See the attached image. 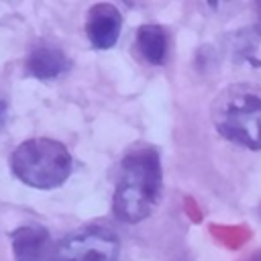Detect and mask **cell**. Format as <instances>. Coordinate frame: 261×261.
<instances>
[{
  "label": "cell",
  "instance_id": "6da1fadb",
  "mask_svg": "<svg viewBox=\"0 0 261 261\" xmlns=\"http://www.w3.org/2000/svg\"><path fill=\"white\" fill-rule=\"evenodd\" d=\"M163 190L159 153L151 145L133 147L120 163L112 212L120 222H141L157 206Z\"/></svg>",
  "mask_w": 261,
  "mask_h": 261
},
{
  "label": "cell",
  "instance_id": "7a4b0ae2",
  "mask_svg": "<svg viewBox=\"0 0 261 261\" xmlns=\"http://www.w3.org/2000/svg\"><path fill=\"white\" fill-rule=\"evenodd\" d=\"M212 122L224 139L247 149H261V88L232 84L212 102Z\"/></svg>",
  "mask_w": 261,
  "mask_h": 261
},
{
  "label": "cell",
  "instance_id": "3957f363",
  "mask_svg": "<svg viewBox=\"0 0 261 261\" xmlns=\"http://www.w3.org/2000/svg\"><path fill=\"white\" fill-rule=\"evenodd\" d=\"M10 171L22 184L37 190L59 188L71 173L73 159L67 147L55 139H29L10 155Z\"/></svg>",
  "mask_w": 261,
  "mask_h": 261
},
{
  "label": "cell",
  "instance_id": "277c9868",
  "mask_svg": "<svg viewBox=\"0 0 261 261\" xmlns=\"http://www.w3.org/2000/svg\"><path fill=\"white\" fill-rule=\"evenodd\" d=\"M118 237L106 226H84L61 239L45 261H116Z\"/></svg>",
  "mask_w": 261,
  "mask_h": 261
},
{
  "label": "cell",
  "instance_id": "5b68a950",
  "mask_svg": "<svg viewBox=\"0 0 261 261\" xmlns=\"http://www.w3.org/2000/svg\"><path fill=\"white\" fill-rule=\"evenodd\" d=\"M122 29V14L114 4H94L88 10L86 18V35L94 49L106 51L116 45Z\"/></svg>",
  "mask_w": 261,
  "mask_h": 261
},
{
  "label": "cell",
  "instance_id": "8992f818",
  "mask_svg": "<svg viewBox=\"0 0 261 261\" xmlns=\"http://www.w3.org/2000/svg\"><path fill=\"white\" fill-rule=\"evenodd\" d=\"M12 255L16 261H45L51 253L49 230L41 224H24L12 230Z\"/></svg>",
  "mask_w": 261,
  "mask_h": 261
},
{
  "label": "cell",
  "instance_id": "52a82bcc",
  "mask_svg": "<svg viewBox=\"0 0 261 261\" xmlns=\"http://www.w3.org/2000/svg\"><path fill=\"white\" fill-rule=\"evenodd\" d=\"M69 57L51 43H37L27 55V71L37 80H55L69 69Z\"/></svg>",
  "mask_w": 261,
  "mask_h": 261
},
{
  "label": "cell",
  "instance_id": "ba28073f",
  "mask_svg": "<svg viewBox=\"0 0 261 261\" xmlns=\"http://www.w3.org/2000/svg\"><path fill=\"white\" fill-rule=\"evenodd\" d=\"M137 47L145 61L151 65H163L167 59V33L159 24H143L137 31Z\"/></svg>",
  "mask_w": 261,
  "mask_h": 261
},
{
  "label": "cell",
  "instance_id": "9c48e42d",
  "mask_svg": "<svg viewBox=\"0 0 261 261\" xmlns=\"http://www.w3.org/2000/svg\"><path fill=\"white\" fill-rule=\"evenodd\" d=\"M4 120H6V102H4V98L0 96V128L4 126Z\"/></svg>",
  "mask_w": 261,
  "mask_h": 261
},
{
  "label": "cell",
  "instance_id": "30bf717a",
  "mask_svg": "<svg viewBox=\"0 0 261 261\" xmlns=\"http://www.w3.org/2000/svg\"><path fill=\"white\" fill-rule=\"evenodd\" d=\"M257 10H259V33H261V4L257 6Z\"/></svg>",
  "mask_w": 261,
  "mask_h": 261
}]
</instances>
